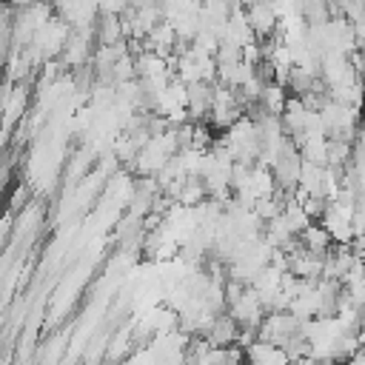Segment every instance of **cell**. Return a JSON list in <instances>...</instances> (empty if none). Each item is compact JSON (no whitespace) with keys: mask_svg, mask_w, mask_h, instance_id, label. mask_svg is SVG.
<instances>
[{"mask_svg":"<svg viewBox=\"0 0 365 365\" xmlns=\"http://www.w3.org/2000/svg\"><path fill=\"white\" fill-rule=\"evenodd\" d=\"M302 325L305 322L299 317H294L291 311H268V317L262 319V325L257 331V339H265V342L285 348L288 342L302 336Z\"/></svg>","mask_w":365,"mask_h":365,"instance_id":"1","label":"cell"},{"mask_svg":"<svg viewBox=\"0 0 365 365\" xmlns=\"http://www.w3.org/2000/svg\"><path fill=\"white\" fill-rule=\"evenodd\" d=\"M245 14H248V23H251L257 37H271L274 31H279V11H277L274 0L271 3H254L245 9Z\"/></svg>","mask_w":365,"mask_h":365,"instance_id":"2","label":"cell"},{"mask_svg":"<svg viewBox=\"0 0 365 365\" xmlns=\"http://www.w3.org/2000/svg\"><path fill=\"white\" fill-rule=\"evenodd\" d=\"M245 359L248 365H294L285 348L265 342V339H254L251 345H245Z\"/></svg>","mask_w":365,"mask_h":365,"instance_id":"3","label":"cell"},{"mask_svg":"<svg viewBox=\"0 0 365 365\" xmlns=\"http://www.w3.org/2000/svg\"><path fill=\"white\" fill-rule=\"evenodd\" d=\"M240 334H242V328L237 325V319L225 311V314H220L211 325H208V331L202 334L211 345H220V348H228V345H237L240 342Z\"/></svg>","mask_w":365,"mask_h":365,"instance_id":"4","label":"cell"},{"mask_svg":"<svg viewBox=\"0 0 365 365\" xmlns=\"http://www.w3.org/2000/svg\"><path fill=\"white\" fill-rule=\"evenodd\" d=\"M299 245L305 248V251H311V254H319V257H328L331 251H334V237H331V231L322 225V222H311L302 234H299Z\"/></svg>","mask_w":365,"mask_h":365,"instance_id":"5","label":"cell"},{"mask_svg":"<svg viewBox=\"0 0 365 365\" xmlns=\"http://www.w3.org/2000/svg\"><path fill=\"white\" fill-rule=\"evenodd\" d=\"M288 100H291V97L285 94V86H282V83H265V88H262V94H259L257 106H259V111H262V114L282 117V111H285Z\"/></svg>","mask_w":365,"mask_h":365,"instance_id":"6","label":"cell"}]
</instances>
